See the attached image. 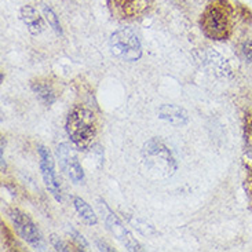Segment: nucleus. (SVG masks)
<instances>
[{"label": "nucleus", "instance_id": "a211bd4d", "mask_svg": "<svg viewBox=\"0 0 252 252\" xmlns=\"http://www.w3.org/2000/svg\"><path fill=\"white\" fill-rule=\"evenodd\" d=\"M1 233H3V241H4V247H6V248H8V247L13 246L14 244L13 237H11V234H10V232L7 230V227L4 225H3V227H1Z\"/></svg>", "mask_w": 252, "mask_h": 252}, {"label": "nucleus", "instance_id": "f03ea898", "mask_svg": "<svg viewBox=\"0 0 252 252\" xmlns=\"http://www.w3.org/2000/svg\"><path fill=\"white\" fill-rule=\"evenodd\" d=\"M66 132L79 149H87L96 135L95 116L86 108H75L66 119Z\"/></svg>", "mask_w": 252, "mask_h": 252}, {"label": "nucleus", "instance_id": "6ab92c4d", "mask_svg": "<svg viewBox=\"0 0 252 252\" xmlns=\"http://www.w3.org/2000/svg\"><path fill=\"white\" fill-rule=\"evenodd\" d=\"M96 246H98V250H99V251H115L113 248H110L108 244H105V243H102V241H98V243H96Z\"/></svg>", "mask_w": 252, "mask_h": 252}, {"label": "nucleus", "instance_id": "9b49d317", "mask_svg": "<svg viewBox=\"0 0 252 252\" xmlns=\"http://www.w3.org/2000/svg\"><path fill=\"white\" fill-rule=\"evenodd\" d=\"M119 8L127 17H135L149 7V0H115Z\"/></svg>", "mask_w": 252, "mask_h": 252}, {"label": "nucleus", "instance_id": "423d86ee", "mask_svg": "<svg viewBox=\"0 0 252 252\" xmlns=\"http://www.w3.org/2000/svg\"><path fill=\"white\" fill-rule=\"evenodd\" d=\"M57 156L60 160L62 171H65L69 179L73 184H82L84 181V172H83L82 165L79 163L76 150L68 143H61L57 149Z\"/></svg>", "mask_w": 252, "mask_h": 252}, {"label": "nucleus", "instance_id": "f8f14e48", "mask_svg": "<svg viewBox=\"0 0 252 252\" xmlns=\"http://www.w3.org/2000/svg\"><path fill=\"white\" fill-rule=\"evenodd\" d=\"M73 205H75L76 211L79 214V217L82 218V220L89 226L96 225L98 219H96L95 212L93 211V208L90 207L83 198L73 197Z\"/></svg>", "mask_w": 252, "mask_h": 252}, {"label": "nucleus", "instance_id": "ddd939ff", "mask_svg": "<svg viewBox=\"0 0 252 252\" xmlns=\"http://www.w3.org/2000/svg\"><path fill=\"white\" fill-rule=\"evenodd\" d=\"M32 90L36 95L39 96L41 102L46 105H53L55 102V93L51 89V86L46 82H34L32 83Z\"/></svg>", "mask_w": 252, "mask_h": 252}, {"label": "nucleus", "instance_id": "f3484780", "mask_svg": "<svg viewBox=\"0 0 252 252\" xmlns=\"http://www.w3.org/2000/svg\"><path fill=\"white\" fill-rule=\"evenodd\" d=\"M243 54L246 57L247 61L252 63V40L246 41V43L243 44Z\"/></svg>", "mask_w": 252, "mask_h": 252}, {"label": "nucleus", "instance_id": "0eeeda50", "mask_svg": "<svg viewBox=\"0 0 252 252\" xmlns=\"http://www.w3.org/2000/svg\"><path fill=\"white\" fill-rule=\"evenodd\" d=\"M39 156H40V170L43 179H44V184L48 191L53 194V197L62 203V190L61 185L57 179V174H55V167H54V160L51 157V153L46 149L44 146H39Z\"/></svg>", "mask_w": 252, "mask_h": 252}, {"label": "nucleus", "instance_id": "7ed1b4c3", "mask_svg": "<svg viewBox=\"0 0 252 252\" xmlns=\"http://www.w3.org/2000/svg\"><path fill=\"white\" fill-rule=\"evenodd\" d=\"M142 155L145 163L148 164L150 170L157 171L161 175H171L177 170V161L172 152L167 148L163 141L157 138H153L145 143Z\"/></svg>", "mask_w": 252, "mask_h": 252}, {"label": "nucleus", "instance_id": "1a4fd4ad", "mask_svg": "<svg viewBox=\"0 0 252 252\" xmlns=\"http://www.w3.org/2000/svg\"><path fill=\"white\" fill-rule=\"evenodd\" d=\"M21 20L27 25L29 33L33 36H39L46 29L43 17L33 6H24L21 8Z\"/></svg>", "mask_w": 252, "mask_h": 252}, {"label": "nucleus", "instance_id": "20e7f679", "mask_svg": "<svg viewBox=\"0 0 252 252\" xmlns=\"http://www.w3.org/2000/svg\"><path fill=\"white\" fill-rule=\"evenodd\" d=\"M110 51L122 61L134 62L142 57V46L132 29L123 28L112 33L109 40Z\"/></svg>", "mask_w": 252, "mask_h": 252}, {"label": "nucleus", "instance_id": "4468645a", "mask_svg": "<svg viewBox=\"0 0 252 252\" xmlns=\"http://www.w3.org/2000/svg\"><path fill=\"white\" fill-rule=\"evenodd\" d=\"M43 14H44V17H46V21L48 22V25L54 29L55 32L58 34H62V28L61 24H60V21H58V17H57V14L50 8L48 6L43 7Z\"/></svg>", "mask_w": 252, "mask_h": 252}, {"label": "nucleus", "instance_id": "2eb2a0df", "mask_svg": "<svg viewBox=\"0 0 252 252\" xmlns=\"http://www.w3.org/2000/svg\"><path fill=\"white\" fill-rule=\"evenodd\" d=\"M50 244L54 247L57 251H63V252L69 251L66 244H65V243H63L58 236H55V234H51V236H50Z\"/></svg>", "mask_w": 252, "mask_h": 252}, {"label": "nucleus", "instance_id": "9d476101", "mask_svg": "<svg viewBox=\"0 0 252 252\" xmlns=\"http://www.w3.org/2000/svg\"><path fill=\"white\" fill-rule=\"evenodd\" d=\"M158 117L175 127H184L189 123L186 110L177 105H161L158 108Z\"/></svg>", "mask_w": 252, "mask_h": 252}, {"label": "nucleus", "instance_id": "6e6552de", "mask_svg": "<svg viewBox=\"0 0 252 252\" xmlns=\"http://www.w3.org/2000/svg\"><path fill=\"white\" fill-rule=\"evenodd\" d=\"M103 207H105V222H106L108 229L112 232V234L126 247V250H128V251H141L142 250L141 244L127 230V227L122 223V220L110 211L109 208L105 205V203H103Z\"/></svg>", "mask_w": 252, "mask_h": 252}, {"label": "nucleus", "instance_id": "f257e3e1", "mask_svg": "<svg viewBox=\"0 0 252 252\" xmlns=\"http://www.w3.org/2000/svg\"><path fill=\"white\" fill-rule=\"evenodd\" d=\"M201 29L212 40H226L232 33L233 7L227 0H214L201 15Z\"/></svg>", "mask_w": 252, "mask_h": 252}, {"label": "nucleus", "instance_id": "39448f33", "mask_svg": "<svg viewBox=\"0 0 252 252\" xmlns=\"http://www.w3.org/2000/svg\"><path fill=\"white\" fill-rule=\"evenodd\" d=\"M10 218L13 220V225L15 230L18 232L22 239L31 246H33L37 250H43V240H41L40 232L32 222V219L28 217L25 212L20 210H11L10 211Z\"/></svg>", "mask_w": 252, "mask_h": 252}, {"label": "nucleus", "instance_id": "dca6fc26", "mask_svg": "<svg viewBox=\"0 0 252 252\" xmlns=\"http://www.w3.org/2000/svg\"><path fill=\"white\" fill-rule=\"evenodd\" d=\"M69 233H70V236L73 237V240H75L76 243H77V246L82 247L83 250H86V248H89V244H87V241H86V239L83 237L80 233L77 232V230H75V229H69Z\"/></svg>", "mask_w": 252, "mask_h": 252}]
</instances>
